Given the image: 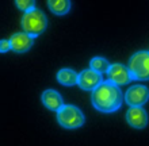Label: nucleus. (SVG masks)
I'll return each mask as SVG.
<instances>
[{
  "mask_svg": "<svg viewBox=\"0 0 149 146\" xmlns=\"http://www.w3.org/2000/svg\"><path fill=\"white\" fill-rule=\"evenodd\" d=\"M107 77H109L110 81H113L114 84H117L119 87L127 84L130 80H133L129 66H125L123 64H118V62L111 64L110 69L107 72Z\"/></svg>",
  "mask_w": 149,
  "mask_h": 146,
  "instance_id": "7",
  "label": "nucleus"
},
{
  "mask_svg": "<svg viewBox=\"0 0 149 146\" xmlns=\"http://www.w3.org/2000/svg\"><path fill=\"white\" fill-rule=\"evenodd\" d=\"M10 41H11L12 50L15 51V53H26L34 45V37H31L30 34H27V33H24V31L15 33L10 38Z\"/></svg>",
  "mask_w": 149,
  "mask_h": 146,
  "instance_id": "9",
  "label": "nucleus"
},
{
  "mask_svg": "<svg viewBox=\"0 0 149 146\" xmlns=\"http://www.w3.org/2000/svg\"><path fill=\"white\" fill-rule=\"evenodd\" d=\"M20 24H22V28L24 33H27L36 38L46 30L47 18L43 14V11L34 8L31 11L24 12V15L22 16V20H20Z\"/></svg>",
  "mask_w": 149,
  "mask_h": 146,
  "instance_id": "2",
  "label": "nucleus"
},
{
  "mask_svg": "<svg viewBox=\"0 0 149 146\" xmlns=\"http://www.w3.org/2000/svg\"><path fill=\"white\" fill-rule=\"evenodd\" d=\"M56 116H57V122L60 126L64 129H69V130L79 129L86 122L83 111L72 104H65L61 110L56 112Z\"/></svg>",
  "mask_w": 149,
  "mask_h": 146,
  "instance_id": "3",
  "label": "nucleus"
},
{
  "mask_svg": "<svg viewBox=\"0 0 149 146\" xmlns=\"http://www.w3.org/2000/svg\"><path fill=\"white\" fill-rule=\"evenodd\" d=\"M126 120L134 129H145L148 126V112L144 107H129L126 111Z\"/></svg>",
  "mask_w": 149,
  "mask_h": 146,
  "instance_id": "8",
  "label": "nucleus"
},
{
  "mask_svg": "<svg viewBox=\"0 0 149 146\" xmlns=\"http://www.w3.org/2000/svg\"><path fill=\"white\" fill-rule=\"evenodd\" d=\"M41 100H42V104L46 107L47 110L54 111V112L60 111L65 106L63 96L60 95L56 89H46V91H43L42 95H41Z\"/></svg>",
  "mask_w": 149,
  "mask_h": 146,
  "instance_id": "10",
  "label": "nucleus"
},
{
  "mask_svg": "<svg viewBox=\"0 0 149 146\" xmlns=\"http://www.w3.org/2000/svg\"><path fill=\"white\" fill-rule=\"evenodd\" d=\"M56 79L60 84H63L65 87H72V85H77L79 73H76L71 68H63L57 72Z\"/></svg>",
  "mask_w": 149,
  "mask_h": 146,
  "instance_id": "11",
  "label": "nucleus"
},
{
  "mask_svg": "<svg viewBox=\"0 0 149 146\" xmlns=\"http://www.w3.org/2000/svg\"><path fill=\"white\" fill-rule=\"evenodd\" d=\"M149 100V88L141 84H136L126 91L125 102L129 107H142Z\"/></svg>",
  "mask_w": 149,
  "mask_h": 146,
  "instance_id": "5",
  "label": "nucleus"
},
{
  "mask_svg": "<svg viewBox=\"0 0 149 146\" xmlns=\"http://www.w3.org/2000/svg\"><path fill=\"white\" fill-rule=\"evenodd\" d=\"M111 64L109 62V60H106L104 57H94L90 61V68L94 71L99 72V73H107L110 69Z\"/></svg>",
  "mask_w": 149,
  "mask_h": 146,
  "instance_id": "13",
  "label": "nucleus"
},
{
  "mask_svg": "<svg viewBox=\"0 0 149 146\" xmlns=\"http://www.w3.org/2000/svg\"><path fill=\"white\" fill-rule=\"evenodd\" d=\"M8 50H12L11 41L10 39H3L1 42H0V51H1V53H7Z\"/></svg>",
  "mask_w": 149,
  "mask_h": 146,
  "instance_id": "15",
  "label": "nucleus"
},
{
  "mask_svg": "<svg viewBox=\"0 0 149 146\" xmlns=\"http://www.w3.org/2000/svg\"><path fill=\"white\" fill-rule=\"evenodd\" d=\"M103 83L102 73L94 71V69H84L79 73L77 85L84 91H94L95 88Z\"/></svg>",
  "mask_w": 149,
  "mask_h": 146,
  "instance_id": "6",
  "label": "nucleus"
},
{
  "mask_svg": "<svg viewBox=\"0 0 149 146\" xmlns=\"http://www.w3.org/2000/svg\"><path fill=\"white\" fill-rule=\"evenodd\" d=\"M129 69L133 80L146 81L149 80V51H136L129 60Z\"/></svg>",
  "mask_w": 149,
  "mask_h": 146,
  "instance_id": "4",
  "label": "nucleus"
},
{
  "mask_svg": "<svg viewBox=\"0 0 149 146\" xmlns=\"http://www.w3.org/2000/svg\"><path fill=\"white\" fill-rule=\"evenodd\" d=\"M15 4L23 12H29L36 8V0H15Z\"/></svg>",
  "mask_w": 149,
  "mask_h": 146,
  "instance_id": "14",
  "label": "nucleus"
},
{
  "mask_svg": "<svg viewBox=\"0 0 149 146\" xmlns=\"http://www.w3.org/2000/svg\"><path fill=\"white\" fill-rule=\"evenodd\" d=\"M71 0H47V7L54 15L64 16L71 11Z\"/></svg>",
  "mask_w": 149,
  "mask_h": 146,
  "instance_id": "12",
  "label": "nucleus"
},
{
  "mask_svg": "<svg viewBox=\"0 0 149 146\" xmlns=\"http://www.w3.org/2000/svg\"><path fill=\"white\" fill-rule=\"evenodd\" d=\"M123 99L125 96L122 95L119 85L114 84L109 79L103 81L100 85H98L91 93L92 106L95 107V110L103 114H111L119 110Z\"/></svg>",
  "mask_w": 149,
  "mask_h": 146,
  "instance_id": "1",
  "label": "nucleus"
}]
</instances>
